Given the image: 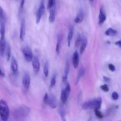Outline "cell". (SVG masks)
Returning <instances> with one entry per match:
<instances>
[{
	"mask_svg": "<svg viewBox=\"0 0 121 121\" xmlns=\"http://www.w3.org/2000/svg\"><path fill=\"white\" fill-rule=\"evenodd\" d=\"M30 112V108L26 105H21L16 108L13 112V116L17 119H23L27 117Z\"/></svg>",
	"mask_w": 121,
	"mask_h": 121,
	"instance_id": "cell-1",
	"label": "cell"
},
{
	"mask_svg": "<svg viewBox=\"0 0 121 121\" xmlns=\"http://www.w3.org/2000/svg\"><path fill=\"white\" fill-rule=\"evenodd\" d=\"M102 101L101 98L90 100L84 102L82 104V109L83 110H88V109H100L102 105Z\"/></svg>",
	"mask_w": 121,
	"mask_h": 121,
	"instance_id": "cell-2",
	"label": "cell"
},
{
	"mask_svg": "<svg viewBox=\"0 0 121 121\" xmlns=\"http://www.w3.org/2000/svg\"><path fill=\"white\" fill-rule=\"evenodd\" d=\"M10 116V109L4 100H0V116L3 121H7Z\"/></svg>",
	"mask_w": 121,
	"mask_h": 121,
	"instance_id": "cell-3",
	"label": "cell"
},
{
	"mask_svg": "<svg viewBox=\"0 0 121 121\" xmlns=\"http://www.w3.org/2000/svg\"><path fill=\"white\" fill-rule=\"evenodd\" d=\"M23 55L26 61L27 62H31L33 58V54L32 50L28 46H25L21 49Z\"/></svg>",
	"mask_w": 121,
	"mask_h": 121,
	"instance_id": "cell-4",
	"label": "cell"
},
{
	"mask_svg": "<svg viewBox=\"0 0 121 121\" xmlns=\"http://www.w3.org/2000/svg\"><path fill=\"white\" fill-rule=\"evenodd\" d=\"M32 66H33L34 72L35 73V74H37L39 71H40V61H39V59L37 56L33 57V60H32Z\"/></svg>",
	"mask_w": 121,
	"mask_h": 121,
	"instance_id": "cell-5",
	"label": "cell"
},
{
	"mask_svg": "<svg viewBox=\"0 0 121 121\" xmlns=\"http://www.w3.org/2000/svg\"><path fill=\"white\" fill-rule=\"evenodd\" d=\"M31 79L30 76L28 73H25L24 74V76L23 78V85L24 86V88L28 90L30 86Z\"/></svg>",
	"mask_w": 121,
	"mask_h": 121,
	"instance_id": "cell-6",
	"label": "cell"
},
{
	"mask_svg": "<svg viewBox=\"0 0 121 121\" xmlns=\"http://www.w3.org/2000/svg\"><path fill=\"white\" fill-rule=\"evenodd\" d=\"M106 19V15L105 10L104 7L102 6L101 7V8H100L99 15V24L101 25V24H103V23L105 21Z\"/></svg>",
	"mask_w": 121,
	"mask_h": 121,
	"instance_id": "cell-7",
	"label": "cell"
},
{
	"mask_svg": "<svg viewBox=\"0 0 121 121\" xmlns=\"http://www.w3.org/2000/svg\"><path fill=\"white\" fill-rule=\"evenodd\" d=\"M25 35H26V21L25 19L23 18L21 23L20 31V39L21 41L24 40Z\"/></svg>",
	"mask_w": 121,
	"mask_h": 121,
	"instance_id": "cell-8",
	"label": "cell"
},
{
	"mask_svg": "<svg viewBox=\"0 0 121 121\" xmlns=\"http://www.w3.org/2000/svg\"><path fill=\"white\" fill-rule=\"evenodd\" d=\"M46 104L48 105L50 108H53V109L56 108L57 107V103H56V101L55 96H53V95H48V99H47V102H46Z\"/></svg>",
	"mask_w": 121,
	"mask_h": 121,
	"instance_id": "cell-9",
	"label": "cell"
},
{
	"mask_svg": "<svg viewBox=\"0 0 121 121\" xmlns=\"http://www.w3.org/2000/svg\"><path fill=\"white\" fill-rule=\"evenodd\" d=\"M72 63L74 69H78L79 63V55L78 51H75L73 55Z\"/></svg>",
	"mask_w": 121,
	"mask_h": 121,
	"instance_id": "cell-10",
	"label": "cell"
},
{
	"mask_svg": "<svg viewBox=\"0 0 121 121\" xmlns=\"http://www.w3.org/2000/svg\"><path fill=\"white\" fill-rule=\"evenodd\" d=\"M18 65L17 60L14 57H12L11 58V70L13 74H16L18 71Z\"/></svg>",
	"mask_w": 121,
	"mask_h": 121,
	"instance_id": "cell-11",
	"label": "cell"
},
{
	"mask_svg": "<svg viewBox=\"0 0 121 121\" xmlns=\"http://www.w3.org/2000/svg\"><path fill=\"white\" fill-rule=\"evenodd\" d=\"M69 69H70V65H69V62L68 60L66 61V63L65 69H64V73L63 75V78H62V82L63 83H65L67 82V79L68 75L69 73Z\"/></svg>",
	"mask_w": 121,
	"mask_h": 121,
	"instance_id": "cell-12",
	"label": "cell"
},
{
	"mask_svg": "<svg viewBox=\"0 0 121 121\" xmlns=\"http://www.w3.org/2000/svg\"><path fill=\"white\" fill-rule=\"evenodd\" d=\"M6 41H5V37L0 38V55L2 56H4L5 53V46H6Z\"/></svg>",
	"mask_w": 121,
	"mask_h": 121,
	"instance_id": "cell-13",
	"label": "cell"
},
{
	"mask_svg": "<svg viewBox=\"0 0 121 121\" xmlns=\"http://www.w3.org/2000/svg\"><path fill=\"white\" fill-rule=\"evenodd\" d=\"M84 18V12L82 10H80L79 12V13L78 14V15L76 16V17L74 18V22L77 24H79L82 22V21L83 20Z\"/></svg>",
	"mask_w": 121,
	"mask_h": 121,
	"instance_id": "cell-14",
	"label": "cell"
},
{
	"mask_svg": "<svg viewBox=\"0 0 121 121\" xmlns=\"http://www.w3.org/2000/svg\"><path fill=\"white\" fill-rule=\"evenodd\" d=\"M73 31H74L73 27V26H71L69 28V31L67 35V44L69 47H70V44H71V40H72L73 36Z\"/></svg>",
	"mask_w": 121,
	"mask_h": 121,
	"instance_id": "cell-15",
	"label": "cell"
},
{
	"mask_svg": "<svg viewBox=\"0 0 121 121\" xmlns=\"http://www.w3.org/2000/svg\"><path fill=\"white\" fill-rule=\"evenodd\" d=\"M87 40L86 38H83L82 39L81 41V43H80V53L83 54L85 51V49H86V47H87Z\"/></svg>",
	"mask_w": 121,
	"mask_h": 121,
	"instance_id": "cell-16",
	"label": "cell"
},
{
	"mask_svg": "<svg viewBox=\"0 0 121 121\" xmlns=\"http://www.w3.org/2000/svg\"><path fill=\"white\" fill-rule=\"evenodd\" d=\"M62 39H63V37L62 35H59L57 38V44H56V51L57 53V55L60 53V51L61 48V45H62Z\"/></svg>",
	"mask_w": 121,
	"mask_h": 121,
	"instance_id": "cell-17",
	"label": "cell"
},
{
	"mask_svg": "<svg viewBox=\"0 0 121 121\" xmlns=\"http://www.w3.org/2000/svg\"><path fill=\"white\" fill-rule=\"evenodd\" d=\"M5 55H6L7 57V60L9 61L10 60V58H11V47H10L9 44L6 43V46H5Z\"/></svg>",
	"mask_w": 121,
	"mask_h": 121,
	"instance_id": "cell-18",
	"label": "cell"
},
{
	"mask_svg": "<svg viewBox=\"0 0 121 121\" xmlns=\"http://www.w3.org/2000/svg\"><path fill=\"white\" fill-rule=\"evenodd\" d=\"M45 4H44V0H41V2H40V6H39V10H37V11L39 12V13L40 14V16L42 17L44 15L45 12Z\"/></svg>",
	"mask_w": 121,
	"mask_h": 121,
	"instance_id": "cell-19",
	"label": "cell"
},
{
	"mask_svg": "<svg viewBox=\"0 0 121 121\" xmlns=\"http://www.w3.org/2000/svg\"><path fill=\"white\" fill-rule=\"evenodd\" d=\"M85 73V67H82L81 68H80L79 71H78V75H77V79H76V84H78V83H79V82L80 81L81 78L83 76H84Z\"/></svg>",
	"mask_w": 121,
	"mask_h": 121,
	"instance_id": "cell-20",
	"label": "cell"
},
{
	"mask_svg": "<svg viewBox=\"0 0 121 121\" xmlns=\"http://www.w3.org/2000/svg\"><path fill=\"white\" fill-rule=\"evenodd\" d=\"M56 19V13H55V10L53 7L51 8L50 9V14H49V18H48V20L50 21V23H53Z\"/></svg>",
	"mask_w": 121,
	"mask_h": 121,
	"instance_id": "cell-21",
	"label": "cell"
},
{
	"mask_svg": "<svg viewBox=\"0 0 121 121\" xmlns=\"http://www.w3.org/2000/svg\"><path fill=\"white\" fill-rule=\"evenodd\" d=\"M6 18L5 14L3 8L0 6V24H5Z\"/></svg>",
	"mask_w": 121,
	"mask_h": 121,
	"instance_id": "cell-22",
	"label": "cell"
},
{
	"mask_svg": "<svg viewBox=\"0 0 121 121\" xmlns=\"http://www.w3.org/2000/svg\"><path fill=\"white\" fill-rule=\"evenodd\" d=\"M68 96H69V95L67 94L64 89L62 90V92H61V101H62V102L63 104H65L66 103L67 101Z\"/></svg>",
	"mask_w": 121,
	"mask_h": 121,
	"instance_id": "cell-23",
	"label": "cell"
},
{
	"mask_svg": "<svg viewBox=\"0 0 121 121\" xmlns=\"http://www.w3.org/2000/svg\"><path fill=\"white\" fill-rule=\"evenodd\" d=\"M105 34L108 36H115L117 34V31L113 28H109L105 31Z\"/></svg>",
	"mask_w": 121,
	"mask_h": 121,
	"instance_id": "cell-24",
	"label": "cell"
},
{
	"mask_svg": "<svg viewBox=\"0 0 121 121\" xmlns=\"http://www.w3.org/2000/svg\"><path fill=\"white\" fill-rule=\"evenodd\" d=\"M48 72H49V63L48 62H46L43 68V73L46 78L48 77Z\"/></svg>",
	"mask_w": 121,
	"mask_h": 121,
	"instance_id": "cell-25",
	"label": "cell"
},
{
	"mask_svg": "<svg viewBox=\"0 0 121 121\" xmlns=\"http://www.w3.org/2000/svg\"><path fill=\"white\" fill-rule=\"evenodd\" d=\"M5 34V24H0V35L1 37H4Z\"/></svg>",
	"mask_w": 121,
	"mask_h": 121,
	"instance_id": "cell-26",
	"label": "cell"
},
{
	"mask_svg": "<svg viewBox=\"0 0 121 121\" xmlns=\"http://www.w3.org/2000/svg\"><path fill=\"white\" fill-rule=\"evenodd\" d=\"M56 78H57V74H55L53 76L52 78L51 79V81H50V87L51 88L53 87L54 86L56 85Z\"/></svg>",
	"mask_w": 121,
	"mask_h": 121,
	"instance_id": "cell-27",
	"label": "cell"
},
{
	"mask_svg": "<svg viewBox=\"0 0 121 121\" xmlns=\"http://www.w3.org/2000/svg\"><path fill=\"white\" fill-rule=\"evenodd\" d=\"M59 112L60 115L61 116V117H62V119L63 121H66V118H65V111H64V109H63L62 107L59 108Z\"/></svg>",
	"mask_w": 121,
	"mask_h": 121,
	"instance_id": "cell-28",
	"label": "cell"
},
{
	"mask_svg": "<svg viewBox=\"0 0 121 121\" xmlns=\"http://www.w3.org/2000/svg\"><path fill=\"white\" fill-rule=\"evenodd\" d=\"M82 40V35H80V34H79L78 35V37H77V39H76V41H75L76 47H79V46L80 44V43H81Z\"/></svg>",
	"mask_w": 121,
	"mask_h": 121,
	"instance_id": "cell-29",
	"label": "cell"
},
{
	"mask_svg": "<svg viewBox=\"0 0 121 121\" xmlns=\"http://www.w3.org/2000/svg\"><path fill=\"white\" fill-rule=\"evenodd\" d=\"M94 110V113H95V115L99 118H102L103 117V115L101 113V112H100L99 109H95Z\"/></svg>",
	"mask_w": 121,
	"mask_h": 121,
	"instance_id": "cell-30",
	"label": "cell"
},
{
	"mask_svg": "<svg viewBox=\"0 0 121 121\" xmlns=\"http://www.w3.org/2000/svg\"><path fill=\"white\" fill-rule=\"evenodd\" d=\"M55 4V0H48V5H47V8L48 9H51V8L53 7Z\"/></svg>",
	"mask_w": 121,
	"mask_h": 121,
	"instance_id": "cell-31",
	"label": "cell"
},
{
	"mask_svg": "<svg viewBox=\"0 0 121 121\" xmlns=\"http://www.w3.org/2000/svg\"><path fill=\"white\" fill-rule=\"evenodd\" d=\"M64 90L66 92L67 94L69 95V93H70V90H71V87H70V85L69 83H66V86L65 89H64Z\"/></svg>",
	"mask_w": 121,
	"mask_h": 121,
	"instance_id": "cell-32",
	"label": "cell"
},
{
	"mask_svg": "<svg viewBox=\"0 0 121 121\" xmlns=\"http://www.w3.org/2000/svg\"><path fill=\"white\" fill-rule=\"evenodd\" d=\"M101 89L102 90L104 91L105 92H108L109 90V87H108V85H106V84H104V85H101Z\"/></svg>",
	"mask_w": 121,
	"mask_h": 121,
	"instance_id": "cell-33",
	"label": "cell"
},
{
	"mask_svg": "<svg viewBox=\"0 0 121 121\" xmlns=\"http://www.w3.org/2000/svg\"><path fill=\"white\" fill-rule=\"evenodd\" d=\"M119 94L117 93V92H113L112 94V98L113 100L114 101H116V100L118 99L119 98Z\"/></svg>",
	"mask_w": 121,
	"mask_h": 121,
	"instance_id": "cell-34",
	"label": "cell"
},
{
	"mask_svg": "<svg viewBox=\"0 0 121 121\" xmlns=\"http://www.w3.org/2000/svg\"><path fill=\"white\" fill-rule=\"evenodd\" d=\"M108 68H109V70L112 71H115V70H116L115 66L113 64H109V65H108Z\"/></svg>",
	"mask_w": 121,
	"mask_h": 121,
	"instance_id": "cell-35",
	"label": "cell"
},
{
	"mask_svg": "<svg viewBox=\"0 0 121 121\" xmlns=\"http://www.w3.org/2000/svg\"><path fill=\"white\" fill-rule=\"evenodd\" d=\"M48 93H46V94H44V96L43 101H44V103H45V104H46V102H47V99H48Z\"/></svg>",
	"mask_w": 121,
	"mask_h": 121,
	"instance_id": "cell-36",
	"label": "cell"
},
{
	"mask_svg": "<svg viewBox=\"0 0 121 121\" xmlns=\"http://www.w3.org/2000/svg\"><path fill=\"white\" fill-rule=\"evenodd\" d=\"M25 1L26 0H21V4H20V8L21 10H23L24 8V4H25Z\"/></svg>",
	"mask_w": 121,
	"mask_h": 121,
	"instance_id": "cell-37",
	"label": "cell"
},
{
	"mask_svg": "<svg viewBox=\"0 0 121 121\" xmlns=\"http://www.w3.org/2000/svg\"><path fill=\"white\" fill-rule=\"evenodd\" d=\"M103 79H104L105 81L106 82H109L110 81V78H108V77H106V76H103Z\"/></svg>",
	"mask_w": 121,
	"mask_h": 121,
	"instance_id": "cell-38",
	"label": "cell"
},
{
	"mask_svg": "<svg viewBox=\"0 0 121 121\" xmlns=\"http://www.w3.org/2000/svg\"><path fill=\"white\" fill-rule=\"evenodd\" d=\"M115 44H116V46H118L119 47H121V41H120V40H118V41H116V42L115 43Z\"/></svg>",
	"mask_w": 121,
	"mask_h": 121,
	"instance_id": "cell-39",
	"label": "cell"
},
{
	"mask_svg": "<svg viewBox=\"0 0 121 121\" xmlns=\"http://www.w3.org/2000/svg\"><path fill=\"white\" fill-rule=\"evenodd\" d=\"M0 76L2 77H4L5 76V74H4V73L3 72V70H1V69L0 68Z\"/></svg>",
	"mask_w": 121,
	"mask_h": 121,
	"instance_id": "cell-40",
	"label": "cell"
},
{
	"mask_svg": "<svg viewBox=\"0 0 121 121\" xmlns=\"http://www.w3.org/2000/svg\"><path fill=\"white\" fill-rule=\"evenodd\" d=\"M90 2H92H92L93 1V0H90Z\"/></svg>",
	"mask_w": 121,
	"mask_h": 121,
	"instance_id": "cell-41",
	"label": "cell"
}]
</instances>
